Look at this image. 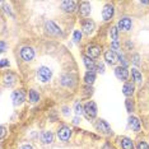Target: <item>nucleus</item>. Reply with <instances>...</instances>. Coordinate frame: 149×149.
Instances as JSON below:
<instances>
[{"label":"nucleus","instance_id":"nucleus-29","mask_svg":"<svg viewBox=\"0 0 149 149\" xmlns=\"http://www.w3.org/2000/svg\"><path fill=\"white\" fill-rule=\"evenodd\" d=\"M138 149H149V145L145 143V141H139L138 145H136Z\"/></svg>","mask_w":149,"mask_h":149},{"label":"nucleus","instance_id":"nucleus-24","mask_svg":"<svg viewBox=\"0 0 149 149\" xmlns=\"http://www.w3.org/2000/svg\"><path fill=\"white\" fill-rule=\"evenodd\" d=\"M61 83H63V86H66V87H70V86H73V77H70V75H63L61 78Z\"/></svg>","mask_w":149,"mask_h":149},{"label":"nucleus","instance_id":"nucleus-10","mask_svg":"<svg viewBox=\"0 0 149 149\" xmlns=\"http://www.w3.org/2000/svg\"><path fill=\"white\" fill-rule=\"evenodd\" d=\"M115 75L120 80H126L129 78V70L125 66H117L115 69Z\"/></svg>","mask_w":149,"mask_h":149},{"label":"nucleus","instance_id":"nucleus-6","mask_svg":"<svg viewBox=\"0 0 149 149\" xmlns=\"http://www.w3.org/2000/svg\"><path fill=\"white\" fill-rule=\"evenodd\" d=\"M87 56L91 57V59H94V57H98L101 54V47L97 45H88L86 49Z\"/></svg>","mask_w":149,"mask_h":149},{"label":"nucleus","instance_id":"nucleus-32","mask_svg":"<svg viewBox=\"0 0 149 149\" xmlns=\"http://www.w3.org/2000/svg\"><path fill=\"white\" fill-rule=\"evenodd\" d=\"M133 63H134V65H136V66L140 65V61H139V55H138V54H135V55L133 56Z\"/></svg>","mask_w":149,"mask_h":149},{"label":"nucleus","instance_id":"nucleus-25","mask_svg":"<svg viewBox=\"0 0 149 149\" xmlns=\"http://www.w3.org/2000/svg\"><path fill=\"white\" fill-rule=\"evenodd\" d=\"M110 36H111L112 42H117V40H118V29H117V27H112V28L110 29Z\"/></svg>","mask_w":149,"mask_h":149},{"label":"nucleus","instance_id":"nucleus-36","mask_svg":"<svg viewBox=\"0 0 149 149\" xmlns=\"http://www.w3.org/2000/svg\"><path fill=\"white\" fill-rule=\"evenodd\" d=\"M21 149H33L32 145H29V144H24V145H22Z\"/></svg>","mask_w":149,"mask_h":149},{"label":"nucleus","instance_id":"nucleus-7","mask_svg":"<svg viewBox=\"0 0 149 149\" xmlns=\"http://www.w3.org/2000/svg\"><path fill=\"white\" fill-rule=\"evenodd\" d=\"M21 57L24 61H31L35 57V50L32 47H23L21 50Z\"/></svg>","mask_w":149,"mask_h":149},{"label":"nucleus","instance_id":"nucleus-38","mask_svg":"<svg viewBox=\"0 0 149 149\" xmlns=\"http://www.w3.org/2000/svg\"><path fill=\"white\" fill-rule=\"evenodd\" d=\"M78 123H79V118L75 117V118H74V124H78Z\"/></svg>","mask_w":149,"mask_h":149},{"label":"nucleus","instance_id":"nucleus-15","mask_svg":"<svg viewBox=\"0 0 149 149\" xmlns=\"http://www.w3.org/2000/svg\"><path fill=\"white\" fill-rule=\"evenodd\" d=\"M91 4L88 1H83V3H80V5H79V13H80V15H83V17H88L91 14Z\"/></svg>","mask_w":149,"mask_h":149},{"label":"nucleus","instance_id":"nucleus-1","mask_svg":"<svg viewBox=\"0 0 149 149\" xmlns=\"http://www.w3.org/2000/svg\"><path fill=\"white\" fill-rule=\"evenodd\" d=\"M51 77H52V72L47 66H40L38 69H37V78H38V80H41L42 83L50 82Z\"/></svg>","mask_w":149,"mask_h":149},{"label":"nucleus","instance_id":"nucleus-12","mask_svg":"<svg viewBox=\"0 0 149 149\" xmlns=\"http://www.w3.org/2000/svg\"><path fill=\"white\" fill-rule=\"evenodd\" d=\"M94 27H96V24H94V22L92 21V19H86L82 24V29L86 35H91V33L93 32Z\"/></svg>","mask_w":149,"mask_h":149},{"label":"nucleus","instance_id":"nucleus-37","mask_svg":"<svg viewBox=\"0 0 149 149\" xmlns=\"http://www.w3.org/2000/svg\"><path fill=\"white\" fill-rule=\"evenodd\" d=\"M5 135V126H1V138H4Z\"/></svg>","mask_w":149,"mask_h":149},{"label":"nucleus","instance_id":"nucleus-33","mask_svg":"<svg viewBox=\"0 0 149 149\" xmlns=\"http://www.w3.org/2000/svg\"><path fill=\"white\" fill-rule=\"evenodd\" d=\"M1 68H5V66H9V61L6 59H1V64H0Z\"/></svg>","mask_w":149,"mask_h":149},{"label":"nucleus","instance_id":"nucleus-39","mask_svg":"<svg viewBox=\"0 0 149 149\" xmlns=\"http://www.w3.org/2000/svg\"><path fill=\"white\" fill-rule=\"evenodd\" d=\"M64 113H65V115L69 113V112H68V108H66V107H64Z\"/></svg>","mask_w":149,"mask_h":149},{"label":"nucleus","instance_id":"nucleus-30","mask_svg":"<svg viewBox=\"0 0 149 149\" xmlns=\"http://www.w3.org/2000/svg\"><path fill=\"white\" fill-rule=\"evenodd\" d=\"M96 69H97L100 73H103V72H104V65H103L102 63H98V64H96Z\"/></svg>","mask_w":149,"mask_h":149},{"label":"nucleus","instance_id":"nucleus-9","mask_svg":"<svg viewBox=\"0 0 149 149\" xmlns=\"http://www.w3.org/2000/svg\"><path fill=\"white\" fill-rule=\"evenodd\" d=\"M131 26H133V22H131V19L127 18V17L121 18L120 21H118V23H117L118 29H121V31H130Z\"/></svg>","mask_w":149,"mask_h":149},{"label":"nucleus","instance_id":"nucleus-18","mask_svg":"<svg viewBox=\"0 0 149 149\" xmlns=\"http://www.w3.org/2000/svg\"><path fill=\"white\" fill-rule=\"evenodd\" d=\"M123 93H124L126 97H130L131 94L134 93V84L130 83V82L125 83L124 87H123Z\"/></svg>","mask_w":149,"mask_h":149},{"label":"nucleus","instance_id":"nucleus-34","mask_svg":"<svg viewBox=\"0 0 149 149\" xmlns=\"http://www.w3.org/2000/svg\"><path fill=\"white\" fill-rule=\"evenodd\" d=\"M118 49H120L118 42H112V51H115V50H118Z\"/></svg>","mask_w":149,"mask_h":149},{"label":"nucleus","instance_id":"nucleus-17","mask_svg":"<svg viewBox=\"0 0 149 149\" xmlns=\"http://www.w3.org/2000/svg\"><path fill=\"white\" fill-rule=\"evenodd\" d=\"M129 126L133 129L134 131H139L140 130V121H139V118L131 116L129 118Z\"/></svg>","mask_w":149,"mask_h":149},{"label":"nucleus","instance_id":"nucleus-2","mask_svg":"<svg viewBox=\"0 0 149 149\" xmlns=\"http://www.w3.org/2000/svg\"><path fill=\"white\" fill-rule=\"evenodd\" d=\"M84 115H86V117L88 118V120L94 118L97 116V106L93 101L87 102L86 104H84Z\"/></svg>","mask_w":149,"mask_h":149},{"label":"nucleus","instance_id":"nucleus-4","mask_svg":"<svg viewBox=\"0 0 149 149\" xmlns=\"http://www.w3.org/2000/svg\"><path fill=\"white\" fill-rule=\"evenodd\" d=\"M12 100H13V103L14 106H18V104H22L26 100V92L23 89H19V91H15L12 96Z\"/></svg>","mask_w":149,"mask_h":149},{"label":"nucleus","instance_id":"nucleus-27","mask_svg":"<svg viewBox=\"0 0 149 149\" xmlns=\"http://www.w3.org/2000/svg\"><path fill=\"white\" fill-rule=\"evenodd\" d=\"M73 40H74V42H79L80 40H82V32H80V31H74Z\"/></svg>","mask_w":149,"mask_h":149},{"label":"nucleus","instance_id":"nucleus-11","mask_svg":"<svg viewBox=\"0 0 149 149\" xmlns=\"http://www.w3.org/2000/svg\"><path fill=\"white\" fill-rule=\"evenodd\" d=\"M113 5L111 4H106L103 6V10H102V18L104 21H110L111 18L113 17Z\"/></svg>","mask_w":149,"mask_h":149},{"label":"nucleus","instance_id":"nucleus-14","mask_svg":"<svg viewBox=\"0 0 149 149\" xmlns=\"http://www.w3.org/2000/svg\"><path fill=\"white\" fill-rule=\"evenodd\" d=\"M61 8H63V10L64 12H66V13H73L74 10L77 9V3L75 1H63L61 3Z\"/></svg>","mask_w":149,"mask_h":149},{"label":"nucleus","instance_id":"nucleus-28","mask_svg":"<svg viewBox=\"0 0 149 149\" xmlns=\"http://www.w3.org/2000/svg\"><path fill=\"white\" fill-rule=\"evenodd\" d=\"M75 112H77V115H82V113H84V107H83L79 102H77V103H75Z\"/></svg>","mask_w":149,"mask_h":149},{"label":"nucleus","instance_id":"nucleus-26","mask_svg":"<svg viewBox=\"0 0 149 149\" xmlns=\"http://www.w3.org/2000/svg\"><path fill=\"white\" fill-rule=\"evenodd\" d=\"M40 100V94L36 92L35 89H31L29 91V101H31V102H37V101Z\"/></svg>","mask_w":149,"mask_h":149},{"label":"nucleus","instance_id":"nucleus-20","mask_svg":"<svg viewBox=\"0 0 149 149\" xmlns=\"http://www.w3.org/2000/svg\"><path fill=\"white\" fill-rule=\"evenodd\" d=\"M14 83H15V75L14 74H12V73L5 74V77H4V84L5 86L6 87H12Z\"/></svg>","mask_w":149,"mask_h":149},{"label":"nucleus","instance_id":"nucleus-35","mask_svg":"<svg viewBox=\"0 0 149 149\" xmlns=\"http://www.w3.org/2000/svg\"><path fill=\"white\" fill-rule=\"evenodd\" d=\"M0 45H1V50H0V51H1V52H5V49H6L5 42H4V41H1V43H0Z\"/></svg>","mask_w":149,"mask_h":149},{"label":"nucleus","instance_id":"nucleus-21","mask_svg":"<svg viewBox=\"0 0 149 149\" xmlns=\"http://www.w3.org/2000/svg\"><path fill=\"white\" fill-rule=\"evenodd\" d=\"M84 80H86V83L88 86H92L94 83V80H96V73L94 72H87L86 75H84Z\"/></svg>","mask_w":149,"mask_h":149},{"label":"nucleus","instance_id":"nucleus-16","mask_svg":"<svg viewBox=\"0 0 149 149\" xmlns=\"http://www.w3.org/2000/svg\"><path fill=\"white\" fill-rule=\"evenodd\" d=\"M41 141L43 144H51L54 141V134L51 131H43L41 134Z\"/></svg>","mask_w":149,"mask_h":149},{"label":"nucleus","instance_id":"nucleus-3","mask_svg":"<svg viewBox=\"0 0 149 149\" xmlns=\"http://www.w3.org/2000/svg\"><path fill=\"white\" fill-rule=\"evenodd\" d=\"M45 29H46V32L49 33V35H51V36H59V35H61V31H60V28L54 22H51V21H47L46 22Z\"/></svg>","mask_w":149,"mask_h":149},{"label":"nucleus","instance_id":"nucleus-5","mask_svg":"<svg viewBox=\"0 0 149 149\" xmlns=\"http://www.w3.org/2000/svg\"><path fill=\"white\" fill-rule=\"evenodd\" d=\"M70 136H72V130L68 126H61L59 129V131H57V138L61 141H68Z\"/></svg>","mask_w":149,"mask_h":149},{"label":"nucleus","instance_id":"nucleus-13","mask_svg":"<svg viewBox=\"0 0 149 149\" xmlns=\"http://www.w3.org/2000/svg\"><path fill=\"white\" fill-rule=\"evenodd\" d=\"M96 127H97L98 131H101V133H103V134H110L111 133L110 125H108L104 120H98L97 124H96Z\"/></svg>","mask_w":149,"mask_h":149},{"label":"nucleus","instance_id":"nucleus-22","mask_svg":"<svg viewBox=\"0 0 149 149\" xmlns=\"http://www.w3.org/2000/svg\"><path fill=\"white\" fill-rule=\"evenodd\" d=\"M121 147H123V149H134V144L131 141V139L121 138Z\"/></svg>","mask_w":149,"mask_h":149},{"label":"nucleus","instance_id":"nucleus-23","mask_svg":"<svg viewBox=\"0 0 149 149\" xmlns=\"http://www.w3.org/2000/svg\"><path fill=\"white\" fill-rule=\"evenodd\" d=\"M131 75H133V79L136 83H141V80H143V77H141L140 72H139L136 68H133V69H131Z\"/></svg>","mask_w":149,"mask_h":149},{"label":"nucleus","instance_id":"nucleus-8","mask_svg":"<svg viewBox=\"0 0 149 149\" xmlns=\"http://www.w3.org/2000/svg\"><path fill=\"white\" fill-rule=\"evenodd\" d=\"M104 60H106V63L110 64V65H115V64L118 61V55L116 54V51L108 50V51L104 52Z\"/></svg>","mask_w":149,"mask_h":149},{"label":"nucleus","instance_id":"nucleus-19","mask_svg":"<svg viewBox=\"0 0 149 149\" xmlns=\"http://www.w3.org/2000/svg\"><path fill=\"white\" fill-rule=\"evenodd\" d=\"M83 61H84V65H86V68L88 69V72H93V70L96 69V64H94V61L91 59V57L84 56Z\"/></svg>","mask_w":149,"mask_h":149},{"label":"nucleus","instance_id":"nucleus-31","mask_svg":"<svg viewBox=\"0 0 149 149\" xmlns=\"http://www.w3.org/2000/svg\"><path fill=\"white\" fill-rule=\"evenodd\" d=\"M126 108H127L129 112H133V111H134V104L131 103L130 101H126Z\"/></svg>","mask_w":149,"mask_h":149}]
</instances>
